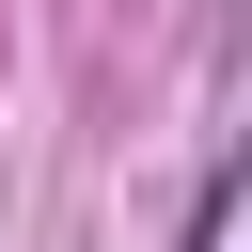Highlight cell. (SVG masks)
<instances>
[{"label":"cell","mask_w":252,"mask_h":252,"mask_svg":"<svg viewBox=\"0 0 252 252\" xmlns=\"http://www.w3.org/2000/svg\"><path fill=\"white\" fill-rule=\"evenodd\" d=\"M236 205H252V173L220 158V173H205V205H189V252H236Z\"/></svg>","instance_id":"obj_1"}]
</instances>
